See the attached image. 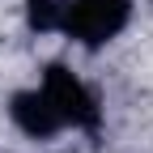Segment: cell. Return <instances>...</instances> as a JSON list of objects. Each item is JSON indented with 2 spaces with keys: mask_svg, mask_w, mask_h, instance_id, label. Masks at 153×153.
Segmentation results:
<instances>
[{
  "mask_svg": "<svg viewBox=\"0 0 153 153\" xmlns=\"http://www.w3.org/2000/svg\"><path fill=\"white\" fill-rule=\"evenodd\" d=\"M38 89H43L51 98V106L60 111L64 128H76V132H98L102 128V102H98V94H94L89 81L81 72H72L68 64H47Z\"/></svg>",
  "mask_w": 153,
  "mask_h": 153,
  "instance_id": "obj_2",
  "label": "cell"
},
{
  "mask_svg": "<svg viewBox=\"0 0 153 153\" xmlns=\"http://www.w3.org/2000/svg\"><path fill=\"white\" fill-rule=\"evenodd\" d=\"M9 119H13V128L22 132V136H30V140H55L64 132V119H60V111L51 106V98L38 85H30V89H17L13 98H9Z\"/></svg>",
  "mask_w": 153,
  "mask_h": 153,
  "instance_id": "obj_3",
  "label": "cell"
},
{
  "mask_svg": "<svg viewBox=\"0 0 153 153\" xmlns=\"http://www.w3.org/2000/svg\"><path fill=\"white\" fill-rule=\"evenodd\" d=\"M64 0H26V26L34 34H60Z\"/></svg>",
  "mask_w": 153,
  "mask_h": 153,
  "instance_id": "obj_4",
  "label": "cell"
},
{
  "mask_svg": "<svg viewBox=\"0 0 153 153\" xmlns=\"http://www.w3.org/2000/svg\"><path fill=\"white\" fill-rule=\"evenodd\" d=\"M132 9H136V0H64L60 34H68L85 51H98L128 30Z\"/></svg>",
  "mask_w": 153,
  "mask_h": 153,
  "instance_id": "obj_1",
  "label": "cell"
}]
</instances>
